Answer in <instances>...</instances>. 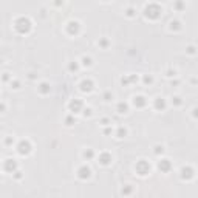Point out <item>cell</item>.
I'll use <instances>...</instances> for the list:
<instances>
[{
  "label": "cell",
  "instance_id": "6da1fadb",
  "mask_svg": "<svg viewBox=\"0 0 198 198\" xmlns=\"http://www.w3.org/2000/svg\"><path fill=\"white\" fill-rule=\"evenodd\" d=\"M13 26L19 34H28V33L33 30V22L28 17H25V16H20V17H17L14 20Z\"/></svg>",
  "mask_w": 198,
  "mask_h": 198
},
{
  "label": "cell",
  "instance_id": "7a4b0ae2",
  "mask_svg": "<svg viewBox=\"0 0 198 198\" xmlns=\"http://www.w3.org/2000/svg\"><path fill=\"white\" fill-rule=\"evenodd\" d=\"M161 14H163V6H159L158 3H148V5H146V8H144L146 19L156 20V19L161 17Z\"/></svg>",
  "mask_w": 198,
  "mask_h": 198
},
{
  "label": "cell",
  "instance_id": "3957f363",
  "mask_svg": "<svg viewBox=\"0 0 198 198\" xmlns=\"http://www.w3.org/2000/svg\"><path fill=\"white\" fill-rule=\"evenodd\" d=\"M152 170V166L150 163L147 161V159H139V161H136L135 164V172L139 175V177H147L148 173H150Z\"/></svg>",
  "mask_w": 198,
  "mask_h": 198
},
{
  "label": "cell",
  "instance_id": "277c9868",
  "mask_svg": "<svg viewBox=\"0 0 198 198\" xmlns=\"http://www.w3.org/2000/svg\"><path fill=\"white\" fill-rule=\"evenodd\" d=\"M33 152V146L28 139H20L19 144H17V153L22 156H26Z\"/></svg>",
  "mask_w": 198,
  "mask_h": 198
},
{
  "label": "cell",
  "instance_id": "5b68a950",
  "mask_svg": "<svg viewBox=\"0 0 198 198\" xmlns=\"http://www.w3.org/2000/svg\"><path fill=\"white\" fill-rule=\"evenodd\" d=\"M65 31H67V34H70V36H78L81 33V22L70 20L67 23V26H65Z\"/></svg>",
  "mask_w": 198,
  "mask_h": 198
},
{
  "label": "cell",
  "instance_id": "8992f818",
  "mask_svg": "<svg viewBox=\"0 0 198 198\" xmlns=\"http://www.w3.org/2000/svg\"><path fill=\"white\" fill-rule=\"evenodd\" d=\"M84 107H85V104H84V101H82V99H71V101L68 102V110H70L73 115L81 113Z\"/></svg>",
  "mask_w": 198,
  "mask_h": 198
},
{
  "label": "cell",
  "instance_id": "52a82bcc",
  "mask_svg": "<svg viewBox=\"0 0 198 198\" xmlns=\"http://www.w3.org/2000/svg\"><path fill=\"white\" fill-rule=\"evenodd\" d=\"M76 175H78V178L82 180V181L88 180V178L91 177V169H90V166H87V164H82V166H79L78 170H76Z\"/></svg>",
  "mask_w": 198,
  "mask_h": 198
},
{
  "label": "cell",
  "instance_id": "ba28073f",
  "mask_svg": "<svg viewBox=\"0 0 198 198\" xmlns=\"http://www.w3.org/2000/svg\"><path fill=\"white\" fill-rule=\"evenodd\" d=\"M98 159H99V164H102V166H110L113 161V156H112V153L110 152H101L98 155Z\"/></svg>",
  "mask_w": 198,
  "mask_h": 198
},
{
  "label": "cell",
  "instance_id": "9c48e42d",
  "mask_svg": "<svg viewBox=\"0 0 198 198\" xmlns=\"http://www.w3.org/2000/svg\"><path fill=\"white\" fill-rule=\"evenodd\" d=\"M79 88L82 93H90L93 91V88H95V82H93L91 79H82L81 84H79Z\"/></svg>",
  "mask_w": 198,
  "mask_h": 198
},
{
  "label": "cell",
  "instance_id": "30bf717a",
  "mask_svg": "<svg viewBox=\"0 0 198 198\" xmlns=\"http://www.w3.org/2000/svg\"><path fill=\"white\" fill-rule=\"evenodd\" d=\"M3 170L5 172H9V173L16 172V170H17V163H16L14 159H11V158L5 159L3 161Z\"/></svg>",
  "mask_w": 198,
  "mask_h": 198
},
{
  "label": "cell",
  "instance_id": "8fae6325",
  "mask_svg": "<svg viewBox=\"0 0 198 198\" xmlns=\"http://www.w3.org/2000/svg\"><path fill=\"white\" fill-rule=\"evenodd\" d=\"M132 104L136 107V108H144L147 105V99L142 96V95H138V96H133V101H132Z\"/></svg>",
  "mask_w": 198,
  "mask_h": 198
},
{
  "label": "cell",
  "instance_id": "7c38bea8",
  "mask_svg": "<svg viewBox=\"0 0 198 198\" xmlns=\"http://www.w3.org/2000/svg\"><path fill=\"white\" fill-rule=\"evenodd\" d=\"M37 91L40 93L42 96H47V95H50V91H51V87H50V84L48 82H40L39 85H37Z\"/></svg>",
  "mask_w": 198,
  "mask_h": 198
},
{
  "label": "cell",
  "instance_id": "4fadbf2b",
  "mask_svg": "<svg viewBox=\"0 0 198 198\" xmlns=\"http://www.w3.org/2000/svg\"><path fill=\"white\" fill-rule=\"evenodd\" d=\"M153 107H155V108L158 110V112H163V110L167 107L166 99H164V98H156V99H155V102H153Z\"/></svg>",
  "mask_w": 198,
  "mask_h": 198
},
{
  "label": "cell",
  "instance_id": "5bb4252c",
  "mask_svg": "<svg viewBox=\"0 0 198 198\" xmlns=\"http://www.w3.org/2000/svg\"><path fill=\"white\" fill-rule=\"evenodd\" d=\"M170 167H172V164H170L169 159H161V161L158 163V169L161 170V172H164V173H167L170 170Z\"/></svg>",
  "mask_w": 198,
  "mask_h": 198
},
{
  "label": "cell",
  "instance_id": "9a60e30c",
  "mask_svg": "<svg viewBox=\"0 0 198 198\" xmlns=\"http://www.w3.org/2000/svg\"><path fill=\"white\" fill-rule=\"evenodd\" d=\"M181 178H183V180L194 178V170H192L190 167H183V169H181Z\"/></svg>",
  "mask_w": 198,
  "mask_h": 198
},
{
  "label": "cell",
  "instance_id": "2e32d148",
  "mask_svg": "<svg viewBox=\"0 0 198 198\" xmlns=\"http://www.w3.org/2000/svg\"><path fill=\"white\" fill-rule=\"evenodd\" d=\"M95 156H96V153H95V150H93V148H85V150L82 152V158L87 159V161H91Z\"/></svg>",
  "mask_w": 198,
  "mask_h": 198
},
{
  "label": "cell",
  "instance_id": "e0dca14e",
  "mask_svg": "<svg viewBox=\"0 0 198 198\" xmlns=\"http://www.w3.org/2000/svg\"><path fill=\"white\" fill-rule=\"evenodd\" d=\"M116 112L119 115H125V113L129 112V104L127 102H119L118 107H116Z\"/></svg>",
  "mask_w": 198,
  "mask_h": 198
},
{
  "label": "cell",
  "instance_id": "ac0fdd59",
  "mask_svg": "<svg viewBox=\"0 0 198 198\" xmlns=\"http://www.w3.org/2000/svg\"><path fill=\"white\" fill-rule=\"evenodd\" d=\"M81 65H82V67H85V68H90L93 65V59L90 56H82L81 57Z\"/></svg>",
  "mask_w": 198,
  "mask_h": 198
},
{
  "label": "cell",
  "instance_id": "d6986e66",
  "mask_svg": "<svg viewBox=\"0 0 198 198\" xmlns=\"http://www.w3.org/2000/svg\"><path fill=\"white\" fill-rule=\"evenodd\" d=\"M169 30L170 31H178V30H181V22L180 20H172L169 23Z\"/></svg>",
  "mask_w": 198,
  "mask_h": 198
},
{
  "label": "cell",
  "instance_id": "ffe728a7",
  "mask_svg": "<svg viewBox=\"0 0 198 198\" xmlns=\"http://www.w3.org/2000/svg\"><path fill=\"white\" fill-rule=\"evenodd\" d=\"M125 136H127V129H125V127H118V130H116V138L122 139V138H125Z\"/></svg>",
  "mask_w": 198,
  "mask_h": 198
},
{
  "label": "cell",
  "instance_id": "44dd1931",
  "mask_svg": "<svg viewBox=\"0 0 198 198\" xmlns=\"http://www.w3.org/2000/svg\"><path fill=\"white\" fill-rule=\"evenodd\" d=\"M98 45L101 47V48H108V45H110V40L108 39H105V37H102V39H99V42H98Z\"/></svg>",
  "mask_w": 198,
  "mask_h": 198
},
{
  "label": "cell",
  "instance_id": "7402d4cb",
  "mask_svg": "<svg viewBox=\"0 0 198 198\" xmlns=\"http://www.w3.org/2000/svg\"><path fill=\"white\" fill-rule=\"evenodd\" d=\"M125 16H127V17H135V16H136V9L133 8V6H129L127 9H125Z\"/></svg>",
  "mask_w": 198,
  "mask_h": 198
},
{
  "label": "cell",
  "instance_id": "603a6c76",
  "mask_svg": "<svg viewBox=\"0 0 198 198\" xmlns=\"http://www.w3.org/2000/svg\"><path fill=\"white\" fill-rule=\"evenodd\" d=\"M132 192H133V189H132V186H130V184L124 186V187L121 189V194H122V195H130Z\"/></svg>",
  "mask_w": 198,
  "mask_h": 198
},
{
  "label": "cell",
  "instance_id": "cb8c5ba5",
  "mask_svg": "<svg viewBox=\"0 0 198 198\" xmlns=\"http://www.w3.org/2000/svg\"><path fill=\"white\" fill-rule=\"evenodd\" d=\"M102 98H104V101H105V102H110V101H113V93L112 91H105V93H104V95H102Z\"/></svg>",
  "mask_w": 198,
  "mask_h": 198
},
{
  "label": "cell",
  "instance_id": "d4e9b609",
  "mask_svg": "<svg viewBox=\"0 0 198 198\" xmlns=\"http://www.w3.org/2000/svg\"><path fill=\"white\" fill-rule=\"evenodd\" d=\"M82 115H84L85 118H90L91 115H93V110H91V107H84V108H82Z\"/></svg>",
  "mask_w": 198,
  "mask_h": 198
},
{
  "label": "cell",
  "instance_id": "484cf974",
  "mask_svg": "<svg viewBox=\"0 0 198 198\" xmlns=\"http://www.w3.org/2000/svg\"><path fill=\"white\" fill-rule=\"evenodd\" d=\"M153 153H155L156 156L163 155V153H164V147L163 146H155V147H153Z\"/></svg>",
  "mask_w": 198,
  "mask_h": 198
},
{
  "label": "cell",
  "instance_id": "4316f807",
  "mask_svg": "<svg viewBox=\"0 0 198 198\" xmlns=\"http://www.w3.org/2000/svg\"><path fill=\"white\" fill-rule=\"evenodd\" d=\"M142 82H144L146 85H150V84H153V78L150 74H146L144 78H142Z\"/></svg>",
  "mask_w": 198,
  "mask_h": 198
},
{
  "label": "cell",
  "instance_id": "83f0119b",
  "mask_svg": "<svg viewBox=\"0 0 198 198\" xmlns=\"http://www.w3.org/2000/svg\"><path fill=\"white\" fill-rule=\"evenodd\" d=\"M74 122H76V119H74V116H71V115L65 118V125H68V127H70V125H73Z\"/></svg>",
  "mask_w": 198,
  "mask_h": 198
},
{
  "label": "cell",
  "instance_id": "f1b7e54d",
  "mask_svg": "<svg viewBox=\"0 0 198 198\" xmlns=\"http://www.w3.org/2000/svg\"><path fill=\"white\" fill-rule=\"evenodd\" d=\"M68 70H70V71H74V73H76V71L79 70V64H78V62H71V64L68 65Z\"/></svg>",
  "mask_w": 198,
  "mask_h": 198
},
{
  "label": "cell",
  "instance_id": "f546056e",
  "mask_svg": "<svg viewBox=\"0 0 198 198\" xmlns=\"http://www.w3.org/2000/svg\"><path fill=\"white\" fill-rule=\"evenodd\" d=\"M11 88H13V90H19L20 88V81H17V79L11 81Z\"/></svg>",
  "mask_w": 198,
  "mask_h": 198
},
{
  "label": "cell",
  "instance_id": "4dcf8cb0",
  "mask_svg": "<svg viewBox=\"0 0 198 198\" xmlns=\"http://www.w3.org/2000/svg\"><path fill=\"white\" fill-rule=\"evenodd\" d=\"M99 124H101L102 127H107V125H112V121H110L108 118H102L101 121H99Z\"/></svg>",
  "mask_w": 198,
  "mask_h": 198
},
{
  "label": "cell",
  "instance_id": "1f68e13d",
  "mask_svg": "<svg viewBox=\"0 0 198 198\" xmlns=\"http://www.w3.org/2000/svg\"><path fill=\"white\" fill-rule=\"evenodd\" d=\"M175 9H177V11H183L184 9V3L181 2V0H178V2L175 3Z\"/></svg>",
  "mask_w": 198,
  "mask_h": 198
},
{
  "label": "cell",
  "instance_id": "d6a6232c",
  "mask_svg": "<svg viewBox=\"0 0 198 198\" xmlns=\"http://www.w3.org/2000/svg\"><path fill=\"white\" fill-rule=\"evenodd\" d=\"M172 104H175V105H181V104H183V101H181L180 96H173V98H172Z\"/></svg>",
  "mask_w": 198,
  "mask_h": 198
},
{
  "label": "cell",
  "instance_id": "836d02e7",
  "mask_svg": "<svg viewBox=\"0 0 198 198\" xmlns=\"http://www.w3.org/2000/svg\"><path fill=\"white\" fill-rule=\"evenodd\" d=\"M14 144V138L13 136H6L5 138V146H13Z\"/></svg>",
  "mask_w": 198,
  "mask_h": 198
},
{
  "label": "cell",
  "instance_id": "e575fe53",
  "mask_svg": "<svg viewBox=\"0 0 198 198\" xmlns=\"http://www.w3.org/2000/svg\"><path fill=\"white\" fill-rule=\"evenodd\" d=\"M9 79H11L9 73H3V74H2V81H3V82H8Z\"/></svg>",
  "mask_w": 198,
  "mask_h": 198
},
{
  "label": "cell",
  "instance_id": "d590c367",
  "mask_svg": "<svg viewBox=\"0 0 198 198\" xmlns=\"http://www.w3.org/2000/svg\"><path fill=\"white\" fill-rule=\"evenodd\" d=\"M13 175H14L16 180H20V178H22V172H20V170H16V172H13Z\"/></svg>",
  "mask_w": 198,
  "mask_h": 198
},
{
  "label": "cell",
  "instance_id": "8d00e7d4",
  "mask_svg": "<svg viewBox=\"0 0 198 198\" xmlns=\"http://www.w3.org/2000/svg\"><path fill=\"white\" fill-rule=\"evenodd\" d=\"M6 112V105H5V102H0V113H5Z\"/></svg>",
  "mask_w": 198,
  "mask_h": 198
},
{
  "label": "cell",
  "instance_id": "74e56055",
  "mask_svg": "<svg viewBox=\"0 0 198 198\" xmlns=\"http://www.w3.org/2000/svg\"><path fill=\"white\" fill-rule=\"evenodd\" d=\"M167 76H169V78H172V76H177V71H175V70H169V71H167Z\"/></svg>",
  "mask_w": 198,
  "mask_h": 198
},
{
  "label": "cell",
  "instance_id": "f35d334b",
  "mask_svg": "<svg viewBox=\"0 0 198 198\" xmlns=\"http://www.w3.org/2000/svg\"><path fill=\"white\" fill-rule=\"evenodd\" d=\"M104 133H105V135H110V133H112V125H107V129L104 130Z\"/></svg>",
  "mask_w": 198,
  "mask_h": 198
},
{
  "label": "cell",
  "instance_id": "ab89813d",
  "mask_svg": "<svg viewBox=\"0 0 198 198\" xmlns=\"http://www.w3.org/2000/svg\"><path fill=\"white\" fill-rule=\"evenodd\" d=\"M54 5H56V6L59 8L60 5H64V0H54Z\"/></svg>",
  "mask_w": 198,
  "mask_h": 198
},
{
  "label": "cell",
  "instance_id": "60d3db41",
  "mask_svg": "<svg viewBox=\"0 0 198 198\" xmlns=\"http://www.w3.org/2000/svg\"><path fill=\"white\" fill-rule=\"evenodd\" d=\"M187 53H189V54H194V53H195V48H194V47H189V48H187Z\"/></svg>",
  "mask_w": 198,
  "mask_h": 198
},
{
  "label": "cell",
  "instance_id": "b9f144b4",
  "mask_svg": "<svg viewBox=\"0 0 198 198\" xmlns=\"http://www.w3.org/2000/svg\"><path fill=\"white\" fill-rule=\"evenodd\" d=\"M28 78H30V79H36V73H30Z\"/></svg>",
  "mask_w": 198,
  "mask_h": 198
},
{
  "label": "cell",
  "instance_id": "7bdbcfd3",
  "mask_svg": "<svg viewBox=\"0 0 198 198\" xmlns=\"http://www.w3.org/2000/svg\"><path fill=\"white\" fill-rule=\"evenodd\" d=\"M2 64H3V59H2V57H0V65H2Z\"/></svg>",
  "mask_w": 198,
  "mask_h": 198
},
{
  "label": "cell",
  "instance_id": "ee69618b",
  "mask_svg": "<svg viewBox=\"0 0 198 198\" xmlns=\"http://www.w3.org/2000/svg\"><path fill=\"white\" fill-rule=\"evenodd\" d=\"M102 2H110V0H102Z\"/></svg>",
  "mask_w": 198,
  "mask_h": 198
}]
</instances>
